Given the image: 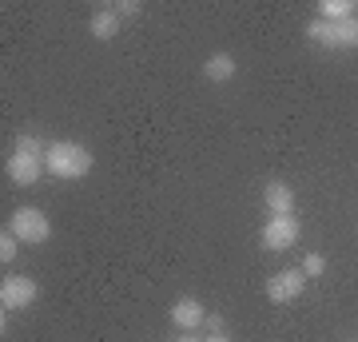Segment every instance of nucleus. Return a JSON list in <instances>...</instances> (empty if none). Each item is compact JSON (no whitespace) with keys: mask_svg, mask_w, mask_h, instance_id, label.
Masks as SVG:
<instances>
[{"mask_svg":"<svg viewBox=\"0 0 358 342\" xmlns=\"http://www.w3.org/2000/svg\"><path fill=\"white\" fill-rule=\"evenodd\" d=\"M44 167L56 179H84L92 171V152L76 140H56L44 152Z\"/></svg>","mask_w":358,"mask_h":342,"instance_id":"1","label":"nucleus"},{"mask_svg":"<svg viewBox=\"0 0 358 342\" xmlns=\"http://www.w3.org/2000/svg\"><path fill=\"white\" fill-rule=\"evenodd\" d=\"M307 40L310 44H322V48H358V16L350 20H310L307 28Z\"/></svg>","mask_w":358,"mask_h":342,"instance_id":"2","label":"nucleus"},{"mask_svg":"<svg viewBox=\"0 0 358 342\" xmlns=\"http://www.w3.org/2000/svg\"><path fill=\"white\" fill-rule=\"evenodd\" d=\"M8 231L20 243H48L52 239V223L40 207H16L13 219H8Z\"/></svg>","mask_w":358,"mask_h":342,"instance_id":"3","label":"nucleus"},{"mask_svg":"<svg viewBox=\"0 0 358 342\" xmlns=\"http://www.w3.org/2000/svg\"><path fill=\"white\" fill-rule=\"evenodd\" d=\"M299 235H303L299 215H271L263 223V247L267 251H291L294 243H299Z\"/></svg>","mask_w":358,"mask_h":342,"instance_id":"4","label":"nucleus"},{"mask_svg":"<svg viewBox=\"0 0 358 342\" xmlns=\"http://www.w3.org/2000/svg\"><path fill=\"white\" fill-rule=\"evenodd\" d=\"M36 279H28V275H8L0 283V306L4 311H24V306L36 303Z\"/></svg>","mask_w":358,"mask_h":342,"instance_id":"5","label":"nucleus"},{"mask_svg":"<svg viewBox=\"0 0 358 342\" xmlns=\"http://www.w3.org/2000/svg\"><path fill=\"white\" fill-rule=\"evenodd\" d=\"M303 287H307V275L303 271H279V275L267 279V299L271 303H294L303 294Z\"/></svg>","mask_w":358,"mask_h":342,"instance_id":"6","label":"nucleus"},{"mask_svg":"<svg viewBox=\"0 0 358 342\" xmlns=\"http://www.w3.org/2000/svg\"><path fill=\"white\" fill-rule=\"evenodd\" d=\"M40 171H48L40 155H24V152H13V155H8V179H13V183H20V187H32V183H40Z\"/></svg>","mask_w":358,"mask_h":342,"instance_id":"7","label":"nucleus"},{"mask_svg":"<svg viewBox=\"0 0 358 342\" xmlns=\"http://www.w3.org/2000/svg\"><path fill=\"white\" fill-rule=\"evenodd\" d=\"M263 203H267L271 215H294V191L282 179H271L267 187H263Z\"/></svg>","mask_w":358,"mask_h":342,"instance_id":"8","label":"nucleus"},{"mask_svg":"<svg viewBox=\"0 0 358 342\" xmlns=\"http://www.w3.org/2000/svg\"><path fill=\"white\" fill-rule=\"evenodd\" d=\"M203 318H207V311L199 306V299H176V303H171V322H176L179 330H195Z\"/></svg>","mask_w":358,"mask_h":342,"instance_id":"9","label":"nucleus"},{"mask_svg":"<svg viewBox=\"0 0 358 342\" xmlns=\"http://www.w3.org/2000/svg\"><path fill=\"white\" fill-rule=\"evenodd\" d=\"M235 72H239V64H235L231 52H211V56L203 60V76L211 80V84H227Z\"/></svg>","mask_w":358,"mask_h":342,"instance_id":"10","label":"nucleus"},{"mask_svg":"<svg viewBox=\"0 0 358 342\" xmlns=\"http://www.w3.org/2000/svg\"><path fill=\"white\" fill-rule=\"evenodd\" d=\"M120 24H124V20H120V16H115V8L112 4H108V8H96V13H92V36L96 40H112L115 32H120Z\"/></svg>","mask_w":358,"mask_h":342,"instance_id":"11","label":"nucleus"},{"mask_svg":"<svg viewBox=\"0 0 358 342\" xmlns=\"http://www.w3.org/2000/svg\"><path fill=\"white\" fill-rule=\"evenodd\" d=\"M355 16V0H322L319 4V20H350Z\"/></svg>","mask_w":358,"mask_h":342,"instance_id":"12","label":"nucleus"},{"mask_svg":"<svg viewBox=\"0 0 358 342\" xmlns=\"http://www.w3.org/2000/svg\"><path fill=\"white\" fill-rule=\"evenodd\" d=\"M13 152H24V155H40V159H44V152H48V143H40L36 136H28V131H20V136H16V143H13Z\"/></svg>","mask_w":358,"mask_h":342,"instance_id":"13","label":"nucleus"},{"mask_svg":"<svg viewBox=\"0 0 358 342\" xmlns=\"http://www.w3.org/2000/svg\"><path fill=\"white\" fill-rule=\"evenodd\" d=\"M16 251H20V239H16L8 227H4V231H0V263H13Z\"/></svg>","mask_w":358,"mask_h":342,"instance_id":"14","label":"nucleus"},{"mask_svg":"<svg viewBox=\"0 0 358 342\" xmlns=\"http://www.w3.org/2000/svg\"><path fill=\"white\" fill-rule=\"evenodd\" d=\"M322 271H327V259H322L319 251H310L307 259H303V275H307V279H319Z\"/></svg>","mask_w":358,"mask_h":342,"instance_id":"15","label":"nucleus"},{"mask_svg":"<svg viewBox=\"0 0 358 342\" xmlns=\"http://www.w3.org/2000/svg\"><path fill=\"white\" fill-rule=\"evenodd\" d=\"M112 8H115V16H120V20H128V16H140L143 13L140 0H120V4H112Z\"/></svg>","mask_w":358,"mask_h":342,"instance_id":"16","label":"nucleus"},{"mask_svg":"<svg viewBox=\"0 0 358 342\" xmlns=\"http://www.w3.org/2000/svg\"><path fill=\"white\" fill-rule=\"evenodd\" d=\"M203 322H207V330H211V334H219V330H223V318H219V315H207Z\"/></svg>","mask_w":358,"mask_h":342,"instance_id":"17","label":"nucleus"},{"mask_svg":"<svg viewBox=\"0 0 358 342\" xmlns=\"http://www.w3.org/2000/svg\"><path fill=\"white\" fill-rule=\"evenodd\" d=\"M203 342H231V339H223V334H211V339H203Z\"/></svg>","mask_w":358,"mask_h":342,"instance_id":"18","label":"nucleus"},{"mask_svg":"<svg viewBox=\"0 0 358 342\" xmlns=\"http://www.w3.org/2000/svg\"><path fill=\"white\" fill-rule=\"evenodd\" d=\"M179 342H199V339H192V334H183V339H179Z\"/></svg>","mask_w":358,"mask_h":342,"instance_id":"19","label":"nucleus"}]
</instances>
